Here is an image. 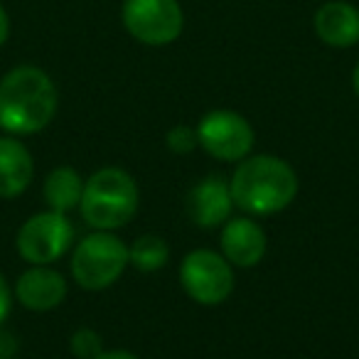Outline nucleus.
<instances>
[{
    "mask_svg": "<svg viewBox=\"0 0 359 359\" xmlns=\"http://www.w3.org/2000/svg\"><path fill=\"white\" fill-rule=\"evenodd\" d=\"M96 359H140V357H135L128 349H109V352H101Z\"/></svg>",
    "mask_w": 359,
    "mask_h": 359,
    "instance_id": "obj_20",
    "label": "nucleus"
},
{
    "mask_svg": "<svg viewBox=\"0 0 359 359\" xmlns=\"http://www.w3.org/2000/svg\"><path fill=\"white\" fill-rule=\"evenodd\" d=\"M8 35H11V18H8L6 8L0 6V47L8 42Z\"/></svg>",
    "mask_w": 359,
    "mask_h": 359,
    "instance_id": "obj_19",
    "label": "nucleus"
},
{
    "mask_svg": "<svg viewBox=\"0 0 359 359\" xmlns=\"http://www.w3.org/2000/svg\"><path fill=\"white\" fill-rule=\"evenodd\" d=\"M138 185L126 170L101 168L84 182L81 217L99 231H114L128 224L138 212Z\"/></svg>",
    "mask_w": 359,
    "mask_h": 359,
    "instance_id": "obj_3",
    "label": "nucleus"
},
{
    "mask_svg": "<svg viewBox=\"0 0 359 359\" xmlns=\"http://www.w3.org/2000/svg\"><path fill=\"white\" fill-rule=\"evenodd\" d=\"M121 22L133 40L148 47H165L182 35L185 13L177 0H123Z\"/></svg>",
    "mask_w": 359,
    "mask_h": 359,
    "instance_id": "obj_5",
    "label": "nucleus"
},
{
    "mask_svg": "<svg viewBox=\"0 0 359 359\" xmlns=\"http://www.w3.org/2000/svg\"><path fill=\"white\" fill-rule=\"evenodd\" d=\"M180 283L195 303L219 305L234 290V269L217 251L197 249L182 259Z\"/></svg>",
    "mask_w": 359,
    "mask_h": 359,
    "instance_id": "obj_6",
    "label": "nucleus"
},
{
    "mask_svg": "<svg viewBox=\"0 0 359 359\" xmlns=\"http://www.w3.org/2000/svg\"><path fill=\"white\" fill-rule=\"evenodd\" d=\"M81 192H84V180L69 165L55 168L45 180V200L55 212H69L79 207Z\"/></svg>",
    "mask_w": 359,
    "mask_h": 359,
    "instance_id": "obj_14",
    "label": "nucleus"
},
{
    "mask_svg": "<svg viewBox=\"0 0 359 359\" xmlns=\"http://www.w3.org/2000/svg\"><path fill=\"white\" fill-rule=\"evenodd\" d=\"M200 145L217 160L236 163L244 160L254 148V128L241 114L229 109L210 111L197 126Z\"/></svg>",
    "mask_w": 359,
    "mask_h": 359,
    "instance_id": "obj_8",
    "label": "nucleus"
},
{
    "mask_svg": "<svg viewBox=\"0 0 359 359\" xmlns=\"http://www.w3.org/2000/svg\"><path fill=\"white\" fill-rule=\"evenodd\" d=\"M200 145V138H197V128H190V126H175V128L168 130V148L170 153L175 155H187Z\"/></svg>",
    "mask_w": 359,
    "mask_h": 359,
    "instance_id": "obj_17",
    "label": "nucleus"
},
{
    "mask_svg": "<svg viewBox=\"0 0 359 359\" xmlns=\"http://www.w3.org/2000/svg\"><path fill=\"white\" fill-rule=\"evenodd\" d=\"M352 89H354V94L359 96V65L354 67V72H352Z\"/></svg>",
    "mask_w": 359,
    "mask_h": 359,
    "instance_id": "obj_21",
    "label": "nucleus"
},
{
    "mask_svg": "<svg viewBox=\"0 0 359 359\" xmlns=\"http://www.w3.org/2000/svg\"><path fill=\"white\" fill-rule=\"evenodd\" d=\"M15 298L22 303V308L47 313L67 298V280L50 266H32L18 278Z\"/></svg>",
    "mask_w": 359,
    "mask_h": 359,
    "instance_id": "obj_9",
    "label": "nucleus"
},
{
    "mask_svg": "<svg viewBox=\"0 0 359 359\" xmlns=\"http://www.w3.org/2000/svg\"><path fill=\"white\" fill-rule=\"evenodd\" d=\"M231 200L249 215L269 217L283 212L298 195V175L276 155L244 158L229 182Z\"/></svg>",
    "mask_w": 359,
    "mask_h": 359,
    "instance_id": "obj_2",
    "label": "nucleus"
},
{
    "mask_svg": "<svg viewBox=\"0 0 359 359\" xmlns=\"http://www.w3.org/2000/svg\"><path fill=\"white\" fill-rule=\"evenodd\" d=\"M130 256V266L143 273H153L160 271L170 259V246L165 244V239L155 234H143L133 241V246L128 249Z\"/></svg>",
    "mask_w": 359,
    "mask_h": 359,
    "instance_id": "obj_15",
    "label": "nucleus"
},
{
    "mask_svg": "<svg viewBox=\"0 0 359 359\" xmlns=\"http://www.w3.org/2000/svg\"><path fill=\"white\" fill-rule=\"evenodd\" d=\"M222 256L231 266L254 269L266 256V231L254 219H231L222 229Z\"/></svg>",
    "mask_w": 359,
    "mask_h": 359,
    "instance_id": "obj_12",
    "label": "nucleus"
},
{
    "mask_svg": "<svg viewBox=\"0 0 359 359\" xmlns=\"http://www.w3.org/2000/svg\"><path fill=\"white\" fill-rule=\"evenodd\" d=\"M72 352L76 359H96L104 352V344H101V334L91 327H79L72 334Z\"/></svg>",
    "mask_w": 359,
    "mask_h": 359,
    "instance_id": "obj_16",
    "label": "nucleus"
},
{
    "mask_svg": "<svg viewBox=\"0 0 359 359\" xmlns=\"http://www.w3.org/2000/svg\"><path fill=\"white\" fill-rule=\"evenodd\" d=\"M231 207V190L222 177H207L202 182H197L187 195V215L197 226H219L229 219Z\"/></svg>",
    "mask_w": 359,
    "mask_h": 359,
    "instance_id": "obj_10",
    "label": "nucleus"
},
{
    "mask_svg": "<svg viewBox=\"0 0 359 359\" xmlns=\"http://www.w3.org/2000/svg\"><path fill=\"white\" fill-rule=\"evenodd\" d=\"M315 35L330 47L347 50L359 42V8L347 0H330L313 18Z\"/></svg>",
    "mask_w": 359,
    "mask_h": 359,
    "instance_id": "obj_11",
    "label": "nucleus"
},
{
    "mask_svg": "<svg viewBox=\"0 0 359 359\" xmlns=\"http://www.w3.org/2000/svg\"><path fill=\"white\" fill-rule=\"evenodd\" d=\"M35 163L32 155L20 140L0 138V197L13 200L30 187Z\"/></svg>",
    "mask_w": 359,
    "mask_h": 359,
    "instance_id": "obj_13",
    "label": "nucleus"
},
{
    "mask_svg": "<svg viewBox=\"0 0 359 359\" xmlns=\"http://www.w3.org/2000/svg\"><path fill=\"white\" fill-rule=\"evenodd\" d=\"M74 241V226L65 212H40L18 231V254L32 266H47L62 259Z\"/></svg>",
    "mask_w": 359,
    "mask_h": 359,
    "instance_id": "obj_7",
    "label": "nucleus"
},
{
    "mask_svg": "<svg viewBox=\"0 0 359 359\" xmlns=\"http://www.w3.org/2000/svg\"><path fill=\"white\" fill-rule=\"evenodd\" d=\"M128 264V246L111 231H96L76 244L72 276L84 290H104L123 276Z\"/></svg>",
    "mask_w": 359,
    "mask_h": 359,
    "instance_id": "obj_4",
    "label": "nucleus"
},
{
    "mask_svg": "<svg viewBox=\"0 0 359 359\" xmlns=\"http://www.w3.org/2000/svg\"><path fill=\"white\" fill-rule=\"evenodd\" d=\"M60 104L55 81L40 67L22 65L0 79V126L13 135H32L52 123Z\"/></svg>",
    "mask_w": 359,
    "mask_h": 359,
    "instance_id": "obj_1",
    "label": "nucleus"
},
{
    "mask_svg": "<svg viewBox=\"0 0 359 359\" xmlns=\"http://www.w3.org/2000/svg\"><path fill=\"white\" fill-rule=\"evenodd\" d=\"M11 305H13V293H11V288H8L6 278L0 276V325H3V320L11 313Z\"/></svg>",
    "mask_w": 359,
    "mask_h": 359,
    "instance_id": "obj_18",
    "label": "nucleus"
}]
</instances>
